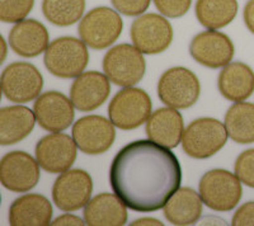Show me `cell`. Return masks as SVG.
<instances>
[{"instance_id":"29","label":"cell","mask_w":254,"mask_h":226,"mask_svg":"<svg viewBox=\"0 0 254 226\" xmlns=\"http://www.w3.org/2000/svg\"><path fill=\"white\" fill-rule=\"evenodd\" d=\"M235 174L240 182L254 188V149L243 151L235 163Z\"/></svg>"},{"instance_id":"4","label":"cell","mask_w":254,"mask_h":226,"mask_svg":"<svg viewBox=\"0 0 254 226\" xmlns=\"http://www.w3.org/2000/svg\"><path fill=\"white\" fill-rule=\"evenodd\" d=\"M108 114L116 127L133 130L151 116V99L145 90L126 87L112 98Z\"/></svg>"},{"instance_id":"26","label":"cell","mask_w":254,"mask_h":226,"mask_svg":"<svg viewBox=\"0 0 254 226\" xmlns=\"http://www.w3.org/2000/svg\"><path fill=\"white\" fill-rule=\"evenodd\" d=\"M238 13L237 0H197L196 17L203 27L220 29L231 23Z\"/></svg>"},{"instance_id":"30","label":"cell","mask_w":254,"mask_h":226,"mask_svg":"<svg viewBox=\"0 0 254 226\" xmlns=\"http://www.w3.org/2000/svg\"><path fill=\"white\" fill-rule=\"evenodd\" d=\"M154 4L165 17L179 18L190 10L192 0H154Z\"/></svg>"},{"instance_id":"34","label":"cell","mask_w":254,"mask_h":226,"mask_svg":"<svg viewBox=\"0 0 254 226\" xmlns=\"http://www.w3.org/2000/svg\"><path fill=\"white\" fill-rule=\"evenodd\" d=\"M243 18H244V23H246L247 28L254 35V0H249L246 4L244 12H243Z\"/></svg>"},{"instance_id":"33","label":"cell","mask_w":254,"mask_h":226,"mask_svg":"<svg viewBox=\"0 0 254 226\" xmlns=\"http://www.w3.org/2000/svg\"><path fill=\"white\" fill-rule=\"evenodd\" d=\"M85 221V220H84ZM80 218L78 216H74V215H64V216H60L56 220H54L51 223V225L54 226H83L85 225L87 223H84Z\"/></svg>"},{"instance_id":"7","label":"cell","mask_w":254,"mask_h":226,"mask_svg":"<svg viewBox=\"0 0 254 226\" xmlns=\"http://www.w3.org/2000/svg\"><path fill=\"white\" fill-rule=\"evenodd\" d=\"M145 58L137 47L128 44L115 46L103 58V70L113 84L132 87L145 75Z\"/></svg>"},{"instance_id":"27","label":"cell","mask_w":254,"mask_h":226,"mask_svg":"<svg viewBox=\"0 0 254 226\" xmlns=\"http://www.w3.org/2000/svg\"><path fill=\"white\" fill-rule=\"evenodd\" d=\"M85 0H44L42 12L52 24L67 27L81 19Z\"/></svg>"},{"instance_id":"31","label":"cell","mask_w":254,"mask_h":226,"mask_svg":"<svg viewBox=\"0 0 254 226\" xmlns=\"http://www.w3.org/2000/svg\"><path fill=\"white\" fill-rule=\"evenodd\" d=\"M116 10L128 17L140 15L149 8L150 0H111Z\"/></svg>"},{"instance_id":"11","label":"cell","mask_w":254,"mask_h":226,"mask_svg":"<svg viewBox=\"0 0 254 226\" xmlns=\"http://www.w3.org/2000/svg\"><path fill=\"white\" fill-rule=\"evenodd\" d=\"M93 192V180L87 171L71 169L61 173L52 188V198L63 211H76L87 206Z\"/></svg>"},{"instance_id":"35","label":"cell","mask_w":254,"mask_h":226,"mask_svg":"<svg viewBox=\"0 0 254 226\" xmlns=\"http://www.w3.org/2000/svg\"><path fill=\"white\" fill-rule=\"evenodd\" d=\"M163 224L159 220L155 219H140V220H136L131 224V226H162Z\"/></svg>"},{"instance_id":"8","label":"cell","mask_w":254,"mask_h":226,"mask_svg":"<svg viewBox=\"0 0 254 226\" xmlns=\"http://www.w3.org/2000/svg\"><path fill=\"white\" fill-rule=\"evenodd\" d=\"M199 90L197 76L186 67H172L159 79V98L163 103L177 110L193 106L199 97Z\"/></svg>"},{"instance_id":"23","label":"cell","mask_w":254,"mask_h":226,"mask_svg":"<svg viewBox=\"0 0 254 226\" xmlns=\"http://www.w3.org/2000/svg\"><path fill=\"white\" fill-rule=\"evenodd\" d=\"M35 111L23 106L4 107L0 111V144L13 145L27 137L36 123Z\"/></svg>"},{"instance_id":"22","label":"cell","mask_w":254,"mask_h":226,"mask_svg":"<svg viewBox=\"0 0 254 226\" xmlns=\"http://www.w3.org/2000/svg\"><path fill=\"white\" fill-rule=\"evenodd\" d=\"M220 93L231 102H244L254 92V73L248 65L231 62L224 66L217 80Z\"/></svg>"},{"instance_id":"12","label":"cell","mask_w":254,"mask_h":226,"mask_svg":"<svg viewBox=\"0 0 254 226\" xmlns=\"http://www.w3.org/2000/svg\"><path fill=\"white\" fill-rule=\"evenodd\" d=\"M40 164L24 151H10L0 163V180L6 189L17 193L31 191L40 180Z\"/></svg>"},{"instance_id":"15","label":"cell","mask_w":254,"mask_h":226,"mask_svg":"<svg viewBox=\"0 0 254 226\" xmlns=\"http://www.w3.org/2000/svg\"><path fill=\"white\" fill-rule=\"evenodd\" d=\"M234 53V45L230 38L215 29L198 33L190 45V56L198 64L211 69H219L230 64Z\"/></svg>"},{"instance_id":"14","label":"cell","mask_w":254,"mask_h":226,"mask_svg":"<svg viewBox=\"0 0 254 226\" xmlns=\"http://www.w3.org/2000/svg\"><path fill=\"white\" fill-rule=\"evenodd\" d=\"M76 142L66 133L55 132L42 137L36 146V159L49 173L69 170L76 159Z\"/></svg>"},{"instance_id":"9","label":"cell","mask_w":254,"mask_h":226,"mask_svg":"<svg viewBox=\"0 0 254 226\" xmlns=\"http://www.w3.org/2000/svg\"><path fill=\"white\" fill-rule=\"evenodd\" d=\"M44 88V78L36 66L28 62H13L1 74V89L6 99L27 103L38 98Z\"/></svg>"},{"instance_id":"25","label":"cell","mask_w":254,"mask_h":226,"mask_svg":"<svg viewBox=\"0 0 254 226\" xmlns=\"http://www.w3.org/2000/svg\"><path fill=\"white\" fill-rule=\"evenodd\" d=\"M225 127L231 140L238 144L254 142V105L238 102L225 116Z\"/></svg>"},{"instance_id":"5","label":"cell","mask_w":254,"mask_h":226,"mask_svg":"<svg viewBox=\"0 0 254 226\" xmlns=\"http://www.w3.org/2000/svg\"><path fill=\"white\" fill-rule=\"evenodd\" d=\"M199 196L211 210L231 211L242 197L240 179L224 169L207 171L199 180Z\"/></svg>"},{"instance_id":"17","label":"cell","mask_w":254,"mask_h":226,"mask_svg":"<svg viewBox=\"0 0 254 226\" xmlns=\"http://www.w3.org/2000/svg\"><path fill=\"white\" fill-rule=\"evenodd\" d=\"M111 92L110 79L98 71H87L75 79L70 89V99L81 112H90L107 101Z\"/></svg>"},{"instance_id":"16","label":"cell","mask_w":254,"mask_h":226,"mask_svg":"<svg viewBox=\"0 0 254 226\" xmlns=\"http://www.w3.org/2000/svg\"><path fill=\"white\" fill-rule=\"evenodd\" d=\"M74 103L59 92H46L35 102L36 118L38 125L50 132H61L70 127L74 121Z\"/></svg>"},{"instance_id":"1","label":"cell","mask_w":254,"mask_h":226,"mask_svg":"<svg viewBox=\"0 0 254 226\" xmlns=\"http://www.w3.org/2000/svg\"><path fill=\"white\" fill-rule=\"evenodd\" d=\"M110 183L128 209L153 212L163 209L182 183V168L168 148L149 140L133 141L117 153Z\"/></svg>"},{"instance_id":"19","label":"cell","mask_w":254,"mask_h":226,"mask_svg":"<svg viewBox=\"0 0 254 226\" xmlns=\"http://www.w3.org/2000/svg\"><path fill=\"white\" fill-rule=\"evenodd\" d=\"M9 45L17 55L35 57L49 47V32L46 27L36 19L18 22L9 33Z\"/></svg>"},{"instance_id":"18","label":"cell","mask_w":254,"mask_h":226,"mask_svg":"<svg viewBox=\"0 0 254 226\" xmlns=\"http://www.w3.org/2000/svg\"><path fill=\"white\" fill-rule=\"evenodd\" d=\"M147 137L164 148L172 149L182 142L185 123L177 108H159L146 121Z\"/></svg>"},{"instance_id":"3","label":"cell","mask_w":254,"mask_h":226,"mask_svg":"<svg viewBox=\"0 0 254 226\" xmlns=\"http://www.w3.org/2000/svg\"><path fill=\"white\" fill-rule=\"evenodd\" d=\"M225 123L205 117L193 121L185 130L182 137L183 150L194 159H206L221 150L228 140Z\"/></svg>"},{"instance_id":"6","label":"cell","mask_w":254,"mask_h":226,"mask_svg":"<svg viewBox=\"0 0 254 226\" xmlns=\"http://www.w3.org/2000/svg\"><path fill=\"white\" fill-rule=\"evenodd\" d=\"M124 29V22L116 10L107 6L92 9L79 23L78 32L84 44L94 50L110 47Z\"/></svg>"},{"instance_id":"24","label":"cell","mask_w":254,"mask_h":226,"mask_svg":"<svg viewBox=\"0 0 254 226\" xmlns=\"http://www.w3.org/2000/svg\"><path fill=\"white\" fill-rule=\"evenodd\" d=\"M202 198L194 189L183 187L172 196L163 207L169 223L174 225H192L202 214Z\"/></svg>"},{"instance_id":"28","label":"cell","mask_w":254,"mask_h":226,"mask_svg":"<svg viewBox=\"0 0 254 226\" xmlns=\"http://www.w3.org/2000/svg\"><path fill=\"white\" fill-rule=\"evenodd\" d=\"M35 5V0H0V19L5 23L23 20Z\"/></svg>"},{"instance_id":"20","label":"cell","mask_w":254,"mask_h":226,"mask_svg":"<svg viewBox=\"0 0 254 226\" xmlns=\"http://www.w3.org/2000/svg\"><path fill=\"white\" fill-rule=\"evenodd\" d=\"M52 206L41 194H26L17 198L9 209V224L12 226L51 225Z\"/></svg>"},{"instance_id":"32","label":"cell","mask_w":254,"mask_h":226,"mask_svg":"<svg viewBox=\"0 0 254 226\" xmlns=\"http://www.w3.org/2000/svg\"><path fill=\"white\" fill-rule=\"evenodd\" d=\"M231 225L254 226V202H248L243 205L233 216Z\"/></svg>"},{"instance_id":"2","label":"cell","mask_w":254,"mask_h":226,"mask_svg":"<svg viewBox=\"0 0 254 226\" xmlns=\"http://www.w3.org/2000/svg\"><path fill=\"white\" fill-rule=\"evenodd\" d=\"M89 54L84 41L60 37L52 41L45 51V65L59 78H78L87 67Z\"/></svg>"},{"instance_id":"13","label":"cell","mask_w":254,"mask_h":226,"mask_svg":"<svg viewBox=\"0 0 254 226\" xmlns=\"http://www.w3.org/2000/svg\"><path fill=\"white\" fill-rule=\"evenodd\" d=\"M115 125L102 116H85L72 126V139L78 149L89 155L103 154L113 145Z\"/></svg>"},{"instance_id":"21","label":"cell","mask_w":254,"mask_h":226,"mask_svg":"<svg viewBox=\"0 0 254 226\" xmlns=\"http://www.w3.org/2000/svg\"><path fill=\"white\" fill-rule=\"evenodd\" d=\"M124 201L112 193H101L87 203L84 220L89 226H122L127 221Z\"/></svg>"},{"instance_id":"10","label":"cell","mask_w":254,"mask_h":226,"mask_svg":"<svg viewBox=\"0 0 254 226\" xmlns=\"http://www.w3.org/2000/svg\"><path fill=\"white\" fill-rule=\"evenodd\" d=\"M131 40L133 46L142 54H160L171 46L173 28L163 15L142 14L133 20L131 26Z\"/></svg>"}]
</instances>
